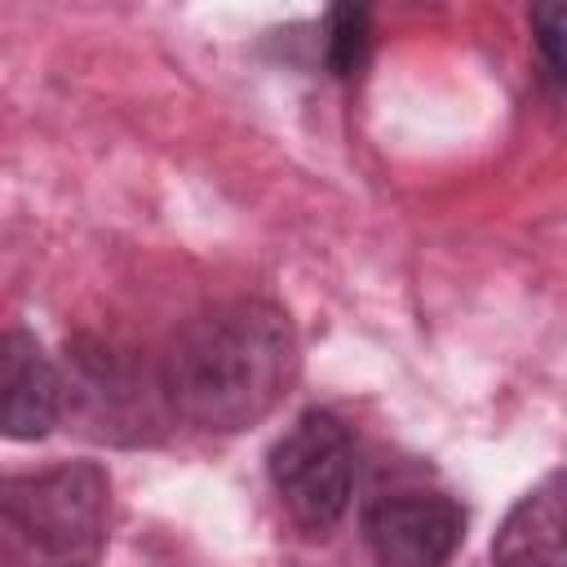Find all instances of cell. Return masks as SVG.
I'll return each mask as SVG.
<instances>
[{
	"instance_id": "5b68a950",
	"label": "cell",
	"mask_w": 567,
	"mask_h": 567,
	"mask_svg": "<svg viewBox=\"0 0 567 567\" xmlns=\"http://www.w3.org/2000/svg\"><path fill=\"white\" fill-rule=\"evenodd\" d=\"M363 545L381 567H447L465 540V509L439 487H381L363 505Z\"/></svg>"
},
{
	"instance_id": "52a82bcc",
	"label": "cell",
	"mask_w": 567,
	"mask_h": 567,
	"mask_svg": "<svg viewBox=\"0 0 567 567\" xmlns=\"http://www.w3.org/2000/svg\"><path fill=\"white\" fill-rule=\"evenodd\" d=\"M492 567H563V474L549 470L532 492H523L496 540Z\"/></svg>"
},
{
	"instance_id": "7a4b0ae2",
	"label": "cell",
	"mask_w": 567,
	"mask_h": 567,
	"mask_svg": "<svg viewBox=\"0 0 567 567\" xmlns=\"http://www.w3.org/2000/svg\"><path fill=\"white\" fill-rule=\"evenodd\" d=\"M111 478L97 461H58L0 478V567H97Z\"/></svg>"
},
{
	"instance_id": "8992f818",
	"label": "cell",
	"mask_w": 567,
	"mask_h": 567,
	"mask_svg": "<svg viewBox=\"0 0 567 567\" xmlns=\"http://www.w3.org/2000/svg\"><path fill=\"white\" fill-rule=\"evenodd\" d=\"M62 421V368L27 328H0V434L31 443Z\"/></svg>"
},
{
	"instance_id": "ba28073f",
	"label": "cell",
	"mask_w": 567,
	"mask_h": 567,
	"mask_svg": "<svg viewBox=\"0 0 567 567\" xmlns=\"http://www.w3.org/2000/svg\"><path fill=\"white\" fill-rule=\"evenodd\" d=\"M372 44V13L368 4H337L323 18V66L337 80H350L363 71Z\"/></svg>"
},
{
	"instance_id": "6da1fadb",
	"label": "cell",
	"mask_w": 567,
	"mask_h": 567,
	"mask_svg": "<svg viewBox=\"0 0 567 567\" xmlns=\"http://www.w3.org/2000/svg\"><path fill=\"white\" fill-rule=\"evenodd\" d=\"M297 377V332L284 306L235 297L195 310L159 354L164 403L177 421L235 434L275 412Z\"/></svg>"
},
{
	"instance_id": "9c48e42d",
	"label": "cell",
	"mask_w": 567,
	"mask_h": 567,
	"mask_svg": "<svg viewBox=\"0 0 567 567\" xmlns=\"http://www.w3.org/2000/svg\"><path fill=\"white\" fill-rule=\"evenodd\" d=\"M532 44L540 58V84L549 102H558L563 97V9L558 4L532 9Z\"/></svg>"
},
{
	"instance_id": "277c9868",
	"label": "cell",
	"mask_w": 567,
	"mask_h": 567,
	"mask_svg": "<svg viewBox=\"0 0 567 567\" xmlns=\"http://www.w3.org/2000/svg\"><path fill=\"white\" fill-rule=\"evenodd\" d=\"M270 487L306 532H332L354 496V434L328 408H306L270 447Z\"/></svg>"
},
{
	"instance_id": "3957f363",
	"label": "cell",
	"mask_w": 567,
	"mask_h": 567,
	"mask_svg": "<svg viewBox=\"0 0 567 567\" xmlns=\"http://www.w3.org/2000/svg\"><path fill=\"white\" fill-rule=\"evenodd\" d=\"M62 416H75L84 434L102 443H146L173 416L159 385V363L146 368L133 350L97 337L66 341Z\"/></svg>"
}]
</instances>
